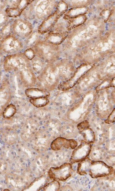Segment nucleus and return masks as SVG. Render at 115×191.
Segmentation results:
<instances>
[{
	"label": "nucleus",
	"mask_w": 115,
	"mask_h": 191,
	"mask_svg": "<svg viewBox=\"0 0 115 191\" xmlns=\"http://www.w3.org/2000/svg\"><path fill=\"white\" fill-rule=\"evenodd\" d=\"M61 133L64 137L70 139L76 136L79 133L76 126L72 124L64 126L61 128Z\"/></svg>",
	"instance_id": "obj_19"
},
{
	"label": "nucleus",
	"mask_w": 115,
	"mask_h": 191,
	"mask_svg": "<svg viewBox=\"0 0 115 191\" xmlns=\"http://www.w3.org/2000/svg\"><path fill=\"white\" fill-rule=\"evenodd\" d=\"M115 121V109L113 110L108 117L105 121L107 124H110Z\"/></svg>",
	"instance_id": "obj_35"
},
{
	"label": "nucleus",
	"mask_w": 115,
	"mask_h": 191,
	"mask_svg": "<svg viewBox=\"0 0 115 191\" xmlns=\"http://www.w3.org/2000/svg\"><path fill=\"white\" fill-rule=\"evenodd\" d=\"M30 66H31V61L24 53H18L7 55L3 60V68L6 72H18Z\"/></svg>",
	"instance_id": "obj_3"
},
{
	"label": "nucleus",
	"mask_w": 115,
	"mask_h": 191,
	"mask_svg": "<svg viewBox=\"0 0 115 191\" xmlns=\"http://www.w3.org/2000/svg\"><path fill=\"white\" fill-rule=\"evenodd\" d=\"M73 172L71 164L66 163L59 167H51L48 171V174L51 179L65 181L71 176Z\"/></svg>",
	"instance_id": "obj_7"
},
{
	"label": "nucleus",
	"mask_w": 115,
	"mask_h": 191,
	"mask_svg": "<svg viewBox=\"0 0 115 191\" xmlns=\"http://www.w3.org/2000/svg\"><path fill=\"white\" fill-rule=\"evenodd\" d=\"M8 17L6 15L5 11H0V27L1 28L8 23Z\"/></svg>",
	"instance_id": "obj_34"
},
{
	"label": "nucleus",
	"mask_w": 115,
	"mask_h": 191,
	"mask_svg": "<svg viewBox=\"0 0 115 191\" xmlns=\"http://www.w3.org/2000/svg\"><path fill=\"white\" fill-rule=\"evenodd\" d=\"M18 72L21 81L27 88L33 87L37 83V77L31 66L21 69Z\"/></svg>",
	"instance_id": "obj_11"
},
{
	"label": "nucleus",
	"mask_w": 115,
	"mask_h": 191,
	"mask_svg": "<svg viewBox=\"0 0 115 191\" xmlns=\"http://www.w3.org/2000/svg\"><path fill=\"white\" fill-rule=\"evenodd\" d=\"M68 35L66 32H54L50 31L46 34L44 40L50 44L57 45L62 42Z\"/></svg>",
	"instance_id": "obj_17"
},
{
	"label": "nucleus",
	"mask_w": 115,
	"mask_h": 191,
	"mask_svg": "<svg viewBox=\"0 0 115 191\" xmlns=\"http://www.w3.org/2000/svg\"><path fill=\"white\" fill-rule=\"evenodd\" d=\"M37 127L38 125L34 120L31 119H27L22 129V138L25 141L30 140L36 133Z\"/></svg>",
	"instance_id": "obj_15"
},
{
	"label": "nucleus",
	"mask_w": 115,
	"mask_h": 191,
	"mask_svg": "<svg viewBox=\"0 0 115 191\" xmlns=\"http://www.w3.org/2000/svg\"><path fill=\"white\" fill-rule=\"evenodd\" d=\"M46 127L47 130L54 135H56L61 132V123L57 119H52L46 123Z\"/></svg>",
	"instance_id": "obj_22"
},
{
	"label": "nucleus",
	"mask_w": 115,
	"mask_h": 191,
	"mask_svg": "<svg viewBox=\"0 0 115 191\" xmlns=\"http://www.w3.org/2000/svg\"><path fill=\"white\" fill-rule=\"evenodd\" d=\"M31 103L34 106L40 108L47 105L50 101L48 97H42L34 98H31L29 100Z\"/></svg>",
	"instance_id": "obj_25"
},
{
	"label": "nucleus",
	"mask_w": 115,
	"mask_h": 191,
	"mask_svg": "<svg viewBox=\"0 0 115 191\" xmlns=\"http://www.w3.org/2000/svg\"><path fill=\"white\" fill-rule=\"evenodd\" d=\"M24 53L25 57L30 61L33 59L36 56L34 49L31 47H28L26 49Z\"/></svg>",
	"instance_id": "obj_33"
},
{
	"label": "nucleus",
	"mask_w": 115,
	"mask_h": 191,
	"mask_svg": "<svg viewBox=\"0 0 115 191\" xmlns=\"http://www.w3.org/2000/svg\"><path fill=\"white\" fill-rule=\"evenodd\" d=\"M37 56L47 64L54 63L58 54L57 45L48 43L44 40H39L32 47Z\"/></svg>",
	"instance_id": "obj_2"
},
{
	"label": "nucleus",
	"mask_w": 115,
	"mask_h": 191,
	"mask_svg": "<svg viewBox=\"0 0 115 191\" xmlns=\"http://www.w3.org/2000/svg\"><path fill=\"white\" fill-rule=\"evenodd\" d=\"M92 147L91 144L84 140H81L80 145L73 151L71 161L73 163L79 162L87 158L90 154Z\"/></svg>",
	"instance_id": "obj_9"
},
{
	"label": "nucleus",
	"mask_w": 115,
	"mask_h": 191,
	"mask_svg": "<svg viewBox=\"0 0 115 191\" xmlns=\"http://www.w3.org/2000/svg\"><path fill=\"white\" fill-rule=\"evenodd\" d=\"M83 136L84 140L91 144L95 141V136L94 131L90 127H88L80 133Z\"/></svg>",
	"instance_id": "obj_24"
},
{
	"label": "nucleus",
	"mask_w": 115,
	"mask_h": 191,
	"mask_svg": "<svg viewBox=\"0 0 115 191\" xmlns=\"http://www.w3.org/2000/svg\"><path fill=\"white\" fill-rule=\"evenodd\" d=\"M91 124L95 133V141H96L97 144L98 145L103 144L106 141V136L108 133L103 124L96 119H92Z\"/></svg>",
	"instance_id": "obj_13"
},
{
	"label": "nucleus",
	"mask_w": 115,
	"mask_h": 191,
	"mask_svg": "<svg viewBox=\"0 0 115 191\" xmlns=\"http://www.w3.org/2000/svg\"><path fill=\"white\" fill-rule=\"evenodd\" d=\"M113 98L114 101L115 102V90L114 91L113 93Z\"/></svg>",
	"instance_id": "obj_37"
},
{
	"label": "nucleus",
	"mask_w": 115,
	"mask_h": 191,
	"mask_svg": "<svg viewBox=\"0 0 115 191\" xmlns=\"http://www.w3.org/2000/svg\"><path fill=\"white\" fill-rule=\"evenodd\" d=\"M79 133L86 129L90 127V124L89 122L87 120H83L80 122L76 125Z\"/></svg>",
	"instance_id": "obj_32"
},
{
	"label": "nucleus",
	"mask_w": 115,
	"mask_h": 191,
	"mask_svg": "<svg viewBox=\"0 0 115 191\" xmlns=\"http://www.w3.org/2000/svg\"><path fill=\"white\" fill-rule=\"evenodd\" d=\"M18 138L17 133L13 130H8L4 132L2 135V139L6 143L9 145L16 142Z\"/></svg>",
	"instance_id": "obj_23"
},
{
	"label": "nucleus",
	"mask_w": 115,
	"mask_h": 191,
	"mask_svg": "<svg viewBox=\"0 0 115 191\" xmlns=\"http://www.w3.org/2000/svg\"><path fill=\"white\" fill-rule=\"evenodd\" d=\"M1 112L8 105L11 98V93L8 81L6 79L2 81L0 89Z\"/></svg>",
	"instance_id": "obj_16"
},
{
	"label": "nucleus",
	"mask_w": 115,
	"mask_h": 191,
	"mask_svg": "<svg viewBox=\"0 0 115 191\" xmlns=\"http://www.w3.org/2000/svg\"><path fill=\"white\" fill-rule=\"evenodd\" d=\"M92 162L91 159L87 157L78 162L77 169L78 174L80 175L87 174L89 172Z\"/></svg>",
	"instance_id": "obj_21"
},
{
	"label": "nucleus",
	"mask_w": 115,
	"mask_h": 191,
	"mask_svg": "<svg viewBox=\"0 0 115 191\" xmlns=\"http://www.w3.org/2000/svg\"><path fill=\"white\" fill-rule=\"evenodd\" d=\"M60 17L55 10L51 14L43 20L38 27V33L39 35H43L50 32Z\"/></svg>",
	"instance_id": "obj_12"
},
{
	"label": "nucleus",
	"mask_w": 115,
	"mask_h": 191,
	"mask_svg": "<svg viewBox=\"0 0 115 191\" xmlns=\"http://www.w3.org/2000/svg\"><path fill=\"white\" fill-rule=\"evenodd\" d=\"M5 11L7 16L11 18L19 17L23 12L22 10L18 7H7Z\"/></svg>",
	"instance_id": "obj_28"
},
{
	"label": "nucleus",
	"mask_w": 115,
	"mask_h": 191,
	"mask_svg": "<svg viewBox=\"0 0 115 191\" xmlns=\"http://www.w3.org/2000/svg\"><path fill=\"white\" fill-rule=\"evenodd\" d=\"M33 30L32 23L26 20L17 19L11 23V33L20 39H28L33 33Z\"/></svg>",
	"instance_id": "obj_6"
},
{
	"label": "nucleus",
	"mask_w": 115,
	"mask_h": 191,
	"mask_svg": "<svg viewBox=\"0 0 115 191\" xmlns=\"http://www.w3.org/2000/svg\"><path fill=\"white\" fill-rule=\"evenodd\" d=\"M91 159L94 161L101 160L104 157V152L100 147L95 146L92 147L90 153Z\"/></svg>",
	"instance_id": "obj_26"
},
{
	"label": "nucleus",
	"mask_w": 115,
	"mask_h": 191,
	"mask_svg": "<svg viewBox=\"0 0 115 191\" xmlns=\"http://www.w3.org/2000/svg\"><path fill=\"white\" fill-rule=\"evenodd\" d=\"M60 187V184L58 181L53 180L41 189L42 190L44 191H58Z\"/></svg>",
	"instance_id": "obj_29"
},
{
	"label": "nucleus",
	"mask_w": 115,
	"mask_h": 191,
	"mask_svg": "<svg viewBox=\"0 0 115 191\" xmlns=\"http://www.w3.org/2000/svg\"><path fill=\"white\" fill-rule=\"evenodd\" d=\"M114 169L111 166L102 160L92 161L89 171L90 176L93 178L105 177L111 175Z\"/></svg>",
	"instance_id": "obj_8"
},
{
	"label": "nucleus",
	"mask_w": 115,
	"mask_h": 191,
	"mask_svg": "<svg viewBox=\"0 0 115 191\" xmlns=\"http://www.w3.org/2000/svg\"><path fill=\"white\" fill-rule=\"evenodd\" d=\"M110 155L106 157V160L109 165H115V154H110Z\"/></svg>",
	"instance_id": "obj_36"
},
{
	"label": "nucleus",
	"mask_w": 115,
	"mask_h": 191,
	"mask_svg": "<svg viewBox=\"0 0 115 191\" xmlns=\"http://www.w3.org/2000/svg\"><path fill=\"white\" fill-rule=\"evenodd\" d=\"M31 61L32 68L35 74L39 75L44 69L47 64L37 56Z\"/></svg>",
	"instance_id": "obj_20"
},
{
	"label": "nucleus",
	"mask_w": 115,
	"mask_h": 191,
	"mask_svg": "<svg viewBox=\"0 0 115 191\" xmlns=\"http://www.w3.org/2000/svg\"><path fill=\"white\" fill-rule=\"evenodd\" d=\"M17 108L15 106L12 104L8 105L2 111V116L4 118L9 119L12 117L16 113Z\"/></svg>",
	"instance_id": "obj_27"
},
{
	"label": "nucleus",
	"mask_w": 115,
	"mask_h": 191,
	"mask_svg": "<svg viewBox=\"0 0 115 191\" xmlns=\"http://www.w3.org/2000/svg\"><path fill=\"white\" fill-rule=\"evenodd\" d=\"M78 145L77 142L74 139L58 137L51 142L50 147L53 150L58 151L63 149H74Z\"/></svg>",
	"instance_id": "obj_10"
},
{
	"label": "nucleus",
	"mask_w": 115,
	"mask_h": 191,
	"mask_svg": "<svg viewBox=\"0 0 115 191\" xmlns=\"http://www.w3.org/2000/svg\"><path fill=\"white\" fill-rule=\"evenodd\" d=\"M113 172H114V175L115 177V169H114V170H113Z\"/></svg>",
	"instance_id": "obj_38"
},
{
	"label": "nucleus",
	"mask_w": 115,
	"mask_h": 191,
	"mask_svg": "<svg viewBox=\"0 0 115 191\" xmlns=\"http://www.w3.org/2000/svg\"><path fill=\"white\" fill-rule=\"evenodd\" d=\"M56 72L54 63L46 64L43 70L37 77V83L43 89L48 91L54 89L57 83Z\"/></svg>",
	"instance_id": "obj_4"
},
{
	"label": "nucleus",
	"mask_w": 115,
	"mask_h": 191,
	"mask_svg": "<svg viewBox=\"0 0 115 191\" xmlns=\"http://www.w3.org/2000/svg\"><path fill=\"white\" fill-rule=\"evenodd\" d=\"M20 39L12 33L1 39V52L7 55L19 53L24 47Z\"/></svg>",
	"instance_id": "obj_5"
},
{
	"label": "nucleus",
	"mask_w": 115,
	"mask_h": 191,
	"mask_svg": "<svg viewBox=\"0 0 115 191\" xmlns=\"http://www.w3.org/2000/svg\"><path fill=\"white\" fill-rule=\"evenodd\" d=\"M33 137V145L35 149L43 151L47 149L50 140L46 133L39 131L36 133Z\"/></svg>",
	"instance_id": "obj_14"
},
{
	"label": "nucleus",
	"mask_w": 115,
	"mask_h": 191,
	"mask_svg": "<svg viewBox=\"0 0 115 191\" xmlns=\"http://www.w3.org/2000/svg\"><path fill=\"white\" fill-rule=\"evenodd\" d=\"M26 96L30 98H34L42 97H48L50 96L49 92L43 89L36 87H30L25 91Z\"/></svg>",
	"instance_id": "obj_18"
},
{
	"label": "nucleus",
	"mask_w": 115,
	"mask_h": 191,
	"mask_svg": "<svg viewBox=\"0 0 115 191\" xmlns=\"http://www.w3.org/2000/svg\"><path fill=\"white\" fill-rule=\"evenodd\" d=\"M110 138L106 143V149L110 154H115V138Z\"/></svg>",
	"instance_id": "obj_31"
},
{
	"label": "nucleus",
	"mask_w": 115,
	"mask_h": 191,
	"mask_svg": "<svg viewBox=\"0 0 115 191\" xmlns=\"http://www.w3.org/2000/svg\"><path fill=\"white\" fill-rule=\"evenodd\" d=\"M67 9V4L63 1H60L57 3L55 11L61 17L66 12Z\"/></svg>",
	"instance_id": "obj_30"
},
{
	"label": "nucleus",
	"mask_w": 115,
	"mask_h": 191,
	"mask_svg": "<svg viewBox=\"0 0 115 191\" xmlns=\"http://www.w3.org/2000/svg\"><path fill=\"white\" fill-rule=\"evenodd\" d=\"M57 4L53 0L34 1L23 12V14L29 19L43 20L55 11Z\"/></svg>",
	"instance_id": "obj_1"
}]
</instances>
